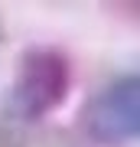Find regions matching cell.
<instances>
[{
  "mask_svg": "<svg viewBox=\"0 0 140 147\" xmlns=\"http://www.w3.org/2000/svg\"><path fill=\"white\" fill-rule=\"evenodd\" d=\"M72 88V65L65 53L49 46L29 49L20 59V69L13 75V92H10V108L20 118H42L56 111L65 101Z\"/></svg>",
  "mask_w": 140,
  "mask_h": 147,
  "instance_id": "cell-1",
  "label": "cell"
},
{
  "mask_svg": "<svg viewBox=\"0 0 140 147\" xmlns=\"http://www.w3.org/2000/svg\"><path fill=\"white\" fill-rule=\"evenodd\" d=\"M85 131L94 144L117 147L140 137V75H121L85 108Z\"/></svg>",
  "mask_w": 140,
  "mask_h": 147,
  "instance_id": "cell-2",
  "label": "cell"
}]
</instances>
